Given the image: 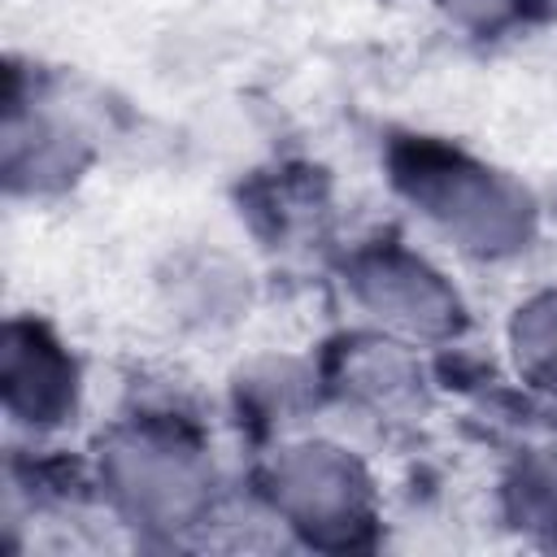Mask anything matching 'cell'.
<instances>
[{"instance_id":"2","label":"cell","mask_w":557,"mask_h":557,"mask_svg":"<svg viewBox=\"0 0 557 557\" xmlns=\"http://www.w3.org/2000/svg\"><path fill=\"white\" fill-rule=\"evenodd\" d=\"M4 392L26 422H57L74 400V366L30 326H13L4 339Z\"/></svg>"},{"instance_id":"6","label":"cell","mask_w":557,"mask_h":557,"mask_svg":"<svg viewBox=\"0 0 557 557\" xmlns=\"http://www.w3.org/2000/svg\"><path fill=\"white\" fill-rule=\"evenodd\" d=\"M518 344H522L518 352H527L535 370L557 374V296L527 309V318L518 322Z\"/></svg>"},{"instance_id":"3","label":"cell","mask_w":557,"mask_h":557,"mask_svg":"<svg viewBox=\"0 0 557 557\" xmlns=\"http://www.w3.org/2000/svg\"><path fill=\"white\" fill-rule=\"evenodd\" d=\"M357 287L374 309H383V313H392V318H400L409 326H422V331H440L457 313V300L435 283V274L422 270L409 257L370 261L361 270V278H357Z\"/></svg>"},{"instance_id":"5","label":"cell","mask_w":557,"mask_h":557,"mask_svg":"<svg viewBox=\"0 0 557 557\" xmlns=\"http://www.w3.org/2000/svg\"><path fill=\"white\" fill-rule=\"evenodd\" d=\"M122 453L126 457H117V479H122V492H131L139 509H178L191 496V479L183 474L170 448L135 444Z\"/></svg>"},{"instance_id":"4","label":"cell","mask_w":557,"mask_h":557,"mask_svg":"<svg viewBox=\"0 0 557 557\" xmlns=\"http://www.w3.org/2000/svg\"><path fill=\"white\" fill-rule=\"evenodd\" d=\"M352 466L331 457V448H300V457L283 461V500L305 518H352Z\"/></svg>"},{"instance_id":"1","label":"cell","mask_w":557,"mask_h":557,"mask_svg":"<svg viewBox=\"0 0 557 557\" xmlns=\"http://www.w3.org/2000/svg\"><path fill=\"white\" fill-rule=\"evenodd\" d=\"M396 178L431 218L461 235L466 248L496 252L527 235V196L440 144H409L396 152Z\"/></svg>"}]
</instances>
